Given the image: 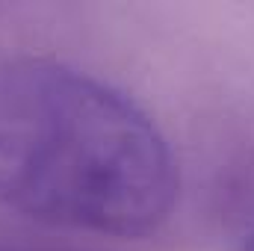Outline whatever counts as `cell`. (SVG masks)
<instances>
[{
  "label": "cell",
  "instance_id": "cell-1",
  "mask_svg": "<svg viewBox=\"0 0 254 251\" xmlns=\"http://www.w3.org/2000/svg\"><path fill=\"white\" fill-rule=\"evenodd\" d=\"M178 201V163L122 89L68 63L0 57V204L68 231L136 240Z\"/></svg>",
  "mask_w": 254,
  "mask_h": 251
},
{
  "label": "cell",
  "instance_id": "cell-2",
  "mask_svg": "<svg viewBox=\"0 0 254 251\" xmlns=\"http://www.w3.org/2000/svg\"><path fill=\"white\" fill-rule=\"evenodd\" d=\"M240 251H254V225H252V231L246 234V240H243V249Z\"/></svg>",
  "mask_w": 254,
  "mask_h": 251
},
{
  "label": "cell",
  "instance_id": "cell-3",
  "mask_svg": "<svg viewBox=\"0 0 254 251\" xmlns=\"http://www.w3.org/2000/svg\"><path fill=\"white\" fill-rule=\"evenodd\" d=\"M0 251H68V249H0Z\"/></svg>",
  "mask_w": 254,
  "mask_h": 251
}]
</instances>
